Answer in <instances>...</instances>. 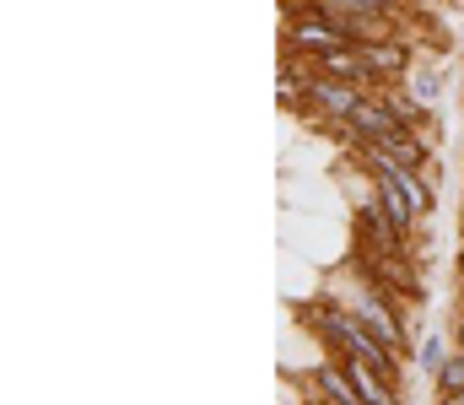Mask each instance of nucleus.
I'll return each mask as SVG.
<instances>
[{"mask_svg": "<svg viewBox=\"0 0 464 405\" xmlns=\"http://www.w3.org/2000/svg\"><path fill=\"white\" fill-rule=\"evenodd\" d=\"M308 313V324H314V335L330 346V352H341V362H367L372 373H383L389 384H400V362H394V346L389 341H378L362 319H356V308H335V303H314V308H303Z\"/></svg>", "mask_w": 464, "mask_h": 405, "instance_id": "obj_1", "label": "nucleus"}, {"mask_svg": "<svg viewBox=\"0 0 464 405\" xmlns=\"http://www.w3.org/2000/svg\"><path fill=\"white\" fill-rule=\"evenodd\" d=\"M362 103H367V87H356L346 76H324V71L314 65V76H308V120H314V125L335 130V125H346Z\"/></svg>", "mask_w": 464, "mask_h": 405, "instance_id": "obj_2", "label": "nucleus"}, {"mask_svg": "<svg viewBox=\"0 0 464 405\" xmlns=\"http://www.w3.org/2000/svg\"><path fill=\"white\" fill-rule=\"evenodd\" d=\"M356 265L372 286H383L394 297H421V281H416V265L405 260V249H362Z\"/></svg>", "mask_w": 464, "mask_h": 405, "instance_id": "obj_3", "label": "nucleus"}, {"mask_svg": "<svg viewBox=\"0 0 464 405\" xmlns=\"http://www.w3.org/2000/svg\"><path fill=\"white\" fill-rule=\"evenodd\" d=\"M356 319L378 335V341H389L394 352L405 346V330H400V313H394V303H389V292L383 286H372L367 275H362V297H356Z\"/></svg>", "mask_w": 464, "mask_h": 405, "instance_id": "obj_4", "label": "nucleus"}, {"mask_svg": "<svg viewBox=\"0 0 464 405\" xmlns=\"http://www.w3.org/2000/svg\"><path fill=\"white\" fill-rule=\"evenodd\" d=\"M356 244H362V249H405V233H400V227H394V217L383 211L378 189L356 206Z\"/></svg>", "mask_w": 464, "mask_h": 405, "instance_id": "obj_5", "label": "nucleus"}, {"mask_svg": "<svg viewBox=\"0 0 464 405\" xmlns=\"http://www.w3.org/2000/svg\"><path fill=\"white\" fill-rule=\"evenodd\" d=\"M372 151H383L389 162H405V168H427V162H432V146H427V135L411 130V125H400V130H389L383 140H372Z\"/></svg>", "mask_w": 464, "mask_h": 405, "instance_id": "obj_6", "label": "nucleus"}, {"mask_svg": "<svg viewBox=\"0 0 464 405\" xmlns=\"http://www.w3.org/2000/svg\"><path fill=\"white\" fill-rule=\"evenodd\" d=\"M308 384L324 395V405H362V395H356V384H351V368L341 362H319L314 373H308Z\"/></svg>", "mask_w": 464, "mask_h": 405, "instance_id": "obj_7", "label": "nucleus"}, {"mask_svg": "<svg viewBox=\"0 0 464 405\" xmlns=\"http://www.w3.org/2000/svg\"><path fill=\"white\" fill-rule=\"evenodd\" d=\"M362 54H367V65H372L378 82H394V76L411 71V49L394 43V38H372V43H362Z\"/></svg>", "mask_w": 464, "mask_h": 405, "instance_id": "obj_8", "label": "nucleus"}, {"mask_svg": "<svg viewBox=\"0 0 464 405\" xmlns=\"http://www.w3.org/2000/svg\"><path fill=\"white\" fill-rule=\"evenodd\" d=\"M378 103H383V109H389L400 125H411V130H421V125H427V109H421L416 98H400V92H378Z\"/></svg>", "mask_w": 464, "mask_h": 405, "instance_id": "obj_9", "label": "nucleus"}, {"mask_svg": "<svg viewBox=\"0 0 464 405\" xmlns=\"http://www.w3.org/2000/svg\"><path fill=\"white\" fill-rule=\"evenodd\" d=\"M432 379H438V400H454V395H464V346L449 357V362H443V368H438V373H432Z\"/></svg>", "mask_w": 464, "mask_h": 405, "instance_id": "obj_10", "label": "nucleus"}, {"mask_svg": "<svg viewBox=\"0 0 464 405\" xmlns=\"http://www.w3.org/2000/svg\"><path fill=\"white\" fill-rule=\"evenodd\" d=\"M411 98H416L421 109H432V98H438V71H416V76H411Z\"/></svg>", "mask_w": 464, "mask_h": 405, "instance_id": "obj_11", "label": "nucleus"}, {"mask_svg": "<svg viewBox=\"0 0 464 405\" xmlns=\"http://www.w3.org/2000/svg\"><path fill=\"white\" fill-rule=\"evenodd\" d=\"M443 362H449V352H443V341H438V335H427V341H421V368H427V373H438Z\"/></svg>", "mask_w": 464, "mask_h": 405, "instance_id": "obj_12", "label": "nucleus"}, {"mask_svg": "<svg viewBox=\"0 0 464 405\" xmlns=\"http://www.w3.org/2000/svg\"><path fill=\"white\" fill-rule=\"evenodd\" d=\"M438 405H464V395H454V400H438Z\"/></svg>", "mask_w": 464, "mask_h": 405, "instance_id": "obj_13", "label": "nucleus"}, {"mask_svg": "<svg viewBox=\"0 0 464 405\" xmlns=\"http://www.w3.org/2000/svg\"><path fill=\"white\" fill-rule=\"evenodd\" d=\"M459 270H464V249H459Z\"/></svg>", "mask_w": 464, "mask_h": 405, "instance_id": "obj_14", "label": "nucleus"}, {"mask_svg": "<svg viewBox=\"0 0 464 405\" xmlns=\"http://www.w3.org/2000/svg\"><path fill=\"white\" fill-rule=\"evenodd\" d=\"M459 346H464V330H459Z\"/></svg>", "mask_w": 464, "mask_h": 405, "instance_id": "obj_15", "label": "nucleus"}, {"mask_svg": "<svg viewBox=\"0 0 464 405\" xmlns=\"http://www.w3.org/2000/svg\"><path fill=\"white\" fill-rule=\"evenodd\" d=\"M459 227H464V211H459Z\"/></svg>", "mask_w": 464, "mask_h": 405, "instance_id": "obj_16", "label": "nucleus"}]
</instances>
